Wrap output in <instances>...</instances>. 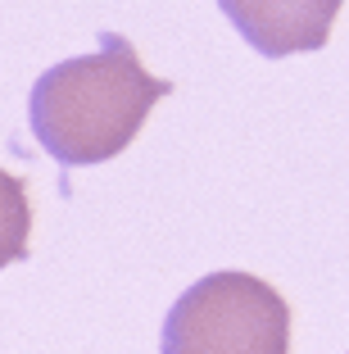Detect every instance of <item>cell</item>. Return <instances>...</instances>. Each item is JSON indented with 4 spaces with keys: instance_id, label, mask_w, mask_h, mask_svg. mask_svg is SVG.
<instances>
[{
    "instance_id": "3957f363",
    "label": "cell",
    "mask_w": 349,
    "mask_h": 354,
    "mask_svg": "<svg viewBox=\"0 0 349 354\" xmlns=\"http://www.w3.org/2000/svg\"><path fill=\"white\" fill-rule=\"evenodd\" d=\"M345 0H218L232 28L267 59L322 50Z\"/></svg>"
},
{
    "instance_id": "6da1fadb",
    "label": "cell",
    "mask_w": 349,
    "mask_h": 354,
    "mask_svg": "<svg viewBox=\"0 0 349 354\" xmlns=\"http://www.w3.org/2000/svg\"><path fill=\"white\" fill-rule=\"evenodd\" d=\"M173 82L145 73L136 46L123 32H100V50L46 68L32 86L28 123L46 155L64 168L104 164L123 155L145 127L150 109Z\"/></svg>"
},
{
    "instance_id": "277c9868",
    "label": "cell",
    "mask_w": 349,
    "mask_h": 354,
    "mask_svg": "<svg viewBox=\"0 0 349 354\" xmlns=\"http://www.w3.org/2000/svg\"><path fill=\"white\" fill-rule=\"evenodd\" d=\"M28 241H32V200L23 177L0 168V268L28 259Z\"/></svg>"
},
{
    "instance_id": "7a4b0ae2",
    "label": "cell",
    "mask_w": 349,
    "mask_h": 354,
    "mask_svg": "<svg viewBox=\"0 0 349 354\" xmlns=\"http://www.w3.org/2000/svg\"><path fill=\"white\" fill-rule=\"evenodd\" d=\"M159 354H290V304L254 272H209L168 309Z\"/></svg>"
}]
</instances>
